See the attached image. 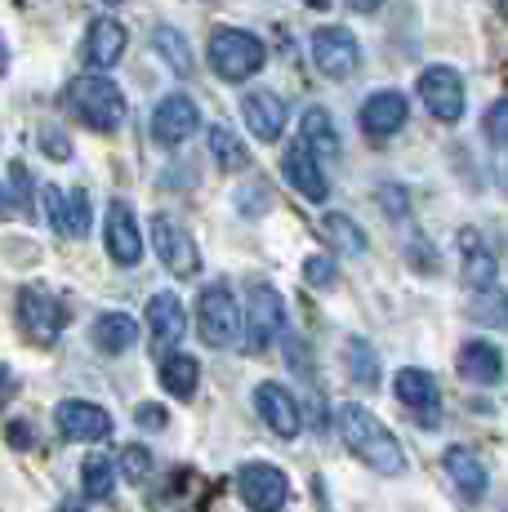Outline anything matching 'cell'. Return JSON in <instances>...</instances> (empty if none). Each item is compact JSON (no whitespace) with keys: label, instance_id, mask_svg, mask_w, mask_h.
Segmentation results:
<instances>
[{"label":"cell","instance_id":"cell-7","mask_svg":"<svg viewBox=\"0 0 508 512\" xmlns=\"http://www.w3.org/2000/svg\"><path fill=\"white\" fill-rule=\"evenodd\" d=\"M152 245H156L161 263L174 272V277H197V268H201V250H197V241H192V236L183 232L174 219L156 214V219H152Z\"/></svg>","mask_w":508,"mask_h":512},{"label":"cell","instance_id":"cell-10","mask_svg":"<svg viewBox=\"0 0 508 512\" xmlns=\"http://www.w3.org/2000/svg\"><path fill=\"white\" fill-rule=\"evenodd\" d=\"M54 423L67 441H107L112 437V415L94 401H58Z\"/></svg>","mask_w":508,"mask_h":512},{"label":"cell","instance_id":"cell-23","mask_svg":"<svg viewBox=\"0 0 508 512\" xmlns=\"http://www.w3.org/2000/svg\"><path fill=\"white\" fill-rule=\"evenodd\" d=\"M459 374H464L468 383H500V374H504L500 348L482 343V339L464 343V348H459Z\"/></svg>","mask_w":508,"mask_h":512},{"label":"cell","instance_id":"cell-9","mask_svg":"<svg viewBox=\"0 0 508 512\" xmlns=\"http://www.w3.org/2000/svg\"><path fill=\"white\" fill-rule=\"evenodd\" d=\"M397 401H402L406 410H415L419 428H437V423H442V388H437V379L428 370L406 366L397 374Z\"/></svg>","mask_w":508,"mask_h":512},{"label":"cell","instance_id":"cell-11","mask_svg":"<svg viewBox=\"0 0 508 512\" xmlns=\"http://www.w3.org/2000/svg\"><path fill=\"white\" fill-rule=\"evenodd\" d=\"M419 98L428 103V112L437 121H459L464 116V81H459V72H451V67H428L419 76Z\"/></svg>","mask_w":508,"mask_h":512},{"label":"cell","instance_id":"cell-32","mask_svg":"<svg viewBox=\"0 0 508 512\" xmlns=\"http://www.w3.org/2000/svg\"><path fill=\"white\" fill-rule=\"evenodd\" d=\"M473 321H486V326H504L508 321V294L500 290V285H486V290H477L473 299Z\"/></svg>","mask_w":508,"mask_h":512},{"label":"cell","instance_id":"cell-26","mask_svg":"<svg viewBox=\"0 0 508 512\" xmlns=\"http://www.w3.org/2000/svg\"><path fill=\"white\" fill-rule=\"evenodd\" d=\"M134 339H139V326H134V317H125V312H103V317L94 321V348L107 352V357L130 352Z\"/></svg>","mask_w":508,"mask_h":512},{"label":"cell","instance_id":"cell-16","mask_svg":"<svg viewBox=\"0 0 508 512\" xmlns=\"http://www.w3.org/2000/svg\"><path fill=\"white\" fill-rule=\"evenodd\" d=\"M41 201H45V214H50L54 232H63V236L90 232V196L85 192H58V187H45Z\"/></svg>","mask_w":508,"mask_h":512},{"label":"cell","instance_id":"cell-43","mask_svg":"<svg viewBox=\"0 0 508 512\" xmlns=\"http://www.w3.org/2000/svg\"><path fill=\"white\" fill-rule=\"evenodd\" d=\"M5 67H9V45H5V36H0V76H5Z\"/></svg>","mask_w":508,"mask_h":512},{"label":"cell","instance_id":"cell-25","mask_svg":"<svg viewBox=\"0 0 508 512\" xmlns=\"http://www.w3.org/2000/svg\"><path fill=\"white\" fill-rule=\"evenodd\" d=\"M459 254H464V281L473 285V290H486V285H495V254L482 245V236L473 228L459 232Z\"/></svg>","mask_w":508,"mask_h":512},{"label":"cell","instance_id":"cell-21","mask_svg":"<svg viewBox=\"0 0 508 512\" xmlns=\"http://www.w3.org/2000/svg\"><path fill=\"white\" fill-rule=\"evenodd\" d=\"M442 464H446V472H451V481L459 486V495L464 499H482L486 495V464L468 446H451L442 455Z\"/></svg>","mask_w":508,"mask_h":512},{"label":"cell","instance_id":"cell-18","mask_svg":"<svg viewBox=\"0 0 508 512\" xmlns=\"http://www.w3.org/2000/svg\"><path fill=\"white\" fill-rule=\"evenodd\" d=\"M406 112H410L406 98L384 90V94H375L366 107H361V130H366L370 139H393V134L406 125Z\"/></svg>","mask_w":508,"mask_h":512},{"label":"cell","instance_id":"cell-4","mask_svg":"<svg viewBox=\"0 0 508 512\" xmlns=\"http://www.w3.org/2000/svg\"><path fill=\"white\" fill-rule=\"evenodd\" d=\"M197 326H201V339L210 348H228L241 330V312H237V299H232L228 285H210L201 290L197 299Z\"/></svg>","mask_w":508,"mask_h":512},{"label":"cell","instance_id":"cell-24","mask_svg":"<svg viewBox=\"0 0 508 512\" xmlns=\"http://www.w3.org/2000/svg\"><path fill=\"white\" fill-rule=\"evenodd\" d=\"M299 147H304L308 156L335 161V156H339V134H335V125H330V112H321V107H308L304 125H299Z\"/></svg>","mask_w":508,"mask_h":512},{"label":"cell","instance_id":"cell-8","mask_svg":"<svg viewBox=\"0 0 508 512\" xmlns=\"http://www.w3.org/2000/svg\"><path fill=\"white\" fill-rule=\"evenodd\" d=\"M281 321H286V303L272 285H250V303H246V348L250 352H263L272 339L281 334Z\"/></svg>","mask_w":508,"mask_h":512},{"label":"cell","instance_id":"cell-44","mask_svg":"<svg viewBox=\"0 0 508 512\" xmlns=\"http://www.w3.org/2000/svg\"><path fill=\"white\" fill-rule=\"evenodd\" d=\"M54 512H81V508H76V504H63V508H54Z\"/></svg>","mask_w":508,"mask_h":512},{"label":"cell","instance_id":"cell-14","mask_svg":"<svg viewBox=\"0 0 508 512\" xmlns=\"http://www.w3.org/2000/svg\"><path fill=\"white\" fill-rule=\"evenodd\" d=\"M107 254H112L121 268H134L143 259V236L139 223H134V210L125 201L107 205Z\"/></svg>","mask_w":508,"mask_h":512},{"label":"cell","instance_id":"cell-12","mask_svg":"<svg viewBox=\"0 0 508 512\" xmlns=\"http://www.w3.org/2000/svg\"><path fill=\"white\" fill-rule=\"evenodd\" d=\"M312 58H317V67H321L326 76H335V81L353 76L357 63H361L357 41L344 32V27H321V32L312 36Z\"/></svg>","mask_w":508,"mask_h":512},{"label":"cell","instance_id":"cell-3","mask_svg":"<svg viewBox=\"0 0 508 512\" xmlns=\"http://www.w3.org/2000/svg\"><path fill=\"white\" fill-rule=\"evenodd\" d=\"M268 49L263 41H254L250 32H214L210 36V67L223 81H246L263 67Z\"/></svg>","mask_w":508,"mask_h":512},{"label":"cell","instance_id":"cell-37","mask_svg":"<svg viewBox=\"0 0 508 512\" xmlns=\"http://www.w3.org/2000/svg\"><path fill=\"white\" fill-rule=\"evenodd\" d=\"M134 419H139V428H148V432H161L165 423H170L165 406H152V401H148V406H139V415H134Z\"/></svg>","mask_w":508,"mask_h":512},{"label":"cell","instance_id":"cell-13","mask_svg":"<svg viewBox=\"0 0 508 512\" xmlns=\"http://www.w3.org/2000/svg\"><path fill=\"white\" fill-rule=\"evenodd\" d=\"M197 125H201V112H197V103H192L188 94H170V98H161L156 103V112H152V134L161 143H183V139H192L197 134Z\"/></svg>","mask_w":508,"mask_h":512},{"label":"cell","instance_id":"cell-39","mask_svg":"<svg viewBox=\"0 0 508 512\" xmlns=\"http://www.w3.org/2000/svg\"><path fill=\"white\" fill-rule=\"evenodd\" d=\"M41 143H45V152L58 156V161H67V156H72V147H67L63 134H41Z\"/></svg>","mask_w":508,"mask_h":512},{"label":"cell","instance_id":"cell-1","mask_svg":"<svg viewBox=\"0 0 508 512\" xmlns=\"http://www.w3.org/2000/svg\"><path fill=\"white\" fill-rule=\"evenodd\" d=\"M335 423H339V437H344V446L353 450L357 459H366L370 468L388 472V477H397V472H406V455H402V441L393 437V432L384 428L375 415H370L366 406H339L335 410Z\"/></svg>","mask_w":508,"mask_h":512},{"label":"cell","instance_id":"cell-15","mask_svg":"<svg viewBox=\"0 0 508 512\" xmlns=\"http://www.w3.org/2000/svg\"><path fill=\"white\" fill-rule=\"evenodd\" d=\"M254 410H259V419L268 423L277 437H299V428H304L295 397H290L281 383H259V388H254Z\"/></svg>","mask_w":508,"mask_h":512},{"label":"cell","instance_id":"cell-31","mask_svg":"<svg viewBox=\"0 0 508 512\" xmlns=\"http://www.w3.org/2000/svg\"><path fill=\"white\" fill-rule=\"evenodd\" d=\"M348 370L361 388H375L379 383V352L366 339H348Z\"/></svg>","mask_w":508,"mask_h":512},{"label":"cell","instance_id":"cell-38","mask_svg":"<svg viewBox=\"0 0 508 512\" xmlns=\"http://www.w3.org/2000/svg\"><path fill=\"white\" fill-rule=\"evenodd\" d=\"M5 441H9V446H14V450H27V446H32V441H36V432L27 428V419H14V423H9V428H5Z\"/></svg>","mask_w":508,"mask_h":512},{"label":"cell","instance_id":"cell-33","mask_svg":"<svg viewBox=\"0 0 508 512\" xmlns=\"http://www.w3.org/2000/svg\"><path fill=\"white\" fill-rule=\"evenodd\" d=\"M112 481H116V468L112 459H85L81 464V486L90 499H107L112 495Z\"/></svg>","mask_w":508,"mask_h":512},{"label":"cell","instance_id":"cell-20","mask_svg":"<svg viewBox=\"0 0 508 512\" xmlns=\"http://www.w3.org/2000/svg\"><path fill=\"white\" fill-rule=\"evenodd\" d=\"M125 54V27L116 23V18H94L90 36H85V58H90V67H116Z\"/></svg>","mask_w":508,"mask_h":512},{"label":"cell","instance_id":"cell-27","mask_svg":"<svg viewBox=\"0 0 508 512\" xmlns=\"http://www.w3.org/2000/svg\"><path fill=\"white\" fill-rule=\"evenodd\" d=\"M197 383H201L197 357H188V352H174V357H165V361H161V388L170 392V397L188 401L192 392H197Z\"/></svg>","mask_w":508,"mask_h":512},{"label":"cell","instance_id":"cell-42","mask_svg":"<svg viewBox=\"0 0 508 512\" xmlns=\"http://www.w3.org/2000/svg\"><path fill=\"white\" fill-rule=\"evenodd\" d=\"M384 0H353V9H361V14H370V9H379Z\"/></svg>","mask_w":508,"mask_h":512},{"label":"cell","instance_id":"cell-30","mask_svg":"<svg viewBox=\"0 0 508 512\" xmlns=\"http://www.w3.org/2000/svg\"><path fill=\"white\" fill-rule=\"evenodd\" d=\"M321 236H326L330 245H339V250H348V254L366 250V232H361L353 219H344V214H326V223H321Z\"/></svg>","mask_w":508,"mask_h":512},{"label":"cell","instance_id":"cell-6","mask_svg":"<svg viewBox=\"0 0 508 512\" xmlns=\"http://www.w3.org/2000/svg\"><path fill=\"white\" fill-rule=\"evenodd\" d=\"M237 490H241V499H246V508H254V512H281L290 499L286 472L272 464H246L237 472Z\"/></svg>","mask_w":508,"mask_h":512},{"label":"cell","instance_id":"cell-34","mask_svg":"<svg viewBox=\"0 0 508 512\" xmlns=\"http://www.w3.org/2000/svg\"><path fill=\"white\" fill-rule=\"evenodd\" d=\"M152 472V455L143 446H125L121 450V477L125 481H143Z\"/></svg>","mask_w":508,"mask_h":512},{"label":"cell","instance_id":"cell-22","mask_svg":"<svg viewBox=\"0 0 508 512\" xmlns=\"http://www.w3.org/2000/svg\"><path fill=\"white\" fill-rule=\"evenodd\" d=\"M281 170H286V179L295 183V192L299 196H308V201H326V174H321V165H317V156H308L304 147H290L286 152V161H281Z\"/></svg>","mask_w":508,"mask_h":512},{"label":"cell","instance_id":"cell-36","mask_svg":"<svg viewBox=\"0 0 508 512\" xmlns=\"http://www.w3.org/2000/svg\"><path fill=\"white\" fill-rule=\"evenodd\" d=\"M486 139H491V143H508V98L486 112Z\"/></svg>","mask_w":508,"mask_h":512},{"label":"cell","instance_id":"cell-17","mask_svg":"<svg viewBox=\"0 0 508 512\" xmlns=\"http://www.w3.org/2000/svg\"><path fill=\"white\" fill-rule=\"evenodd\" d=\"M183 330H188V317H183V303L174 299V294H152L148 303V334H152V348L170 352L174 343L183 339Z\"/></svg>","mask_w":508,"mask_h":512},{"label":"cell","instance_id":"cell-41","mask_svg":"<svg viewBox=\"0 0 508 512\" xmlns=\"http://www.w3.org/2000/svg\"><path fill=\"white\" fill-rule=\"evenodd\" d=\"M384 196H388V210H393V214H402V210H406V201H402V192H397V187H388Z\"/></svg>","mask_w":508,"mask_h":512},{"label":"cell","instance_id":"cell-28","mask_svg":"<svg viewBox=\"0 0 508 512\" xmlns=\"http://www.w3.org/2000/svg\"><path fill=\"white\" fill-rule=\"evenodd\" d=\"M210 152H214V161H219L223 170H246V165H250L246 143H241L228 125H214V130H210Z\"/></svg>","mask_w":508,"mask_h":512},{"label":"cell","instance_id":"cell-45","mask_svg":"<svg viewBox=\"0 0 508 512\" xmlns=\"http://www.w3.org/2000/svg\"><path fill=\"white\" fill-rule=\"evenodd\" d=\"M500 9H504V18H508V0H500Z\"/></svg>","mask_w":508,"mask_h":512},{"label":"cell","instance_id":"cell-40","mask_svg":"<svg viewBox=\"0 0 508 512\" xmlns=\"http://www.w3.org/2000/svg\"><path fill=\"white\" fill-rule=\"evenodd\" d=\"M14 397V374H9V366H0V406Z\"/></svg>","mask_w":508,"mask_h":512},{"label":"cell","instance_id":"cell-35","mask_svg":"<svg viewBox=\"0 0 508 512\" xmlns=\"http://www.w3.org/2000/svg\"><path fill=\"white\" fill-rule=\"evenodd\" d=\"M304 281H308V285H317V290L335 285V263L321 259V254H317V259H308V263H304Z\"/></svg>","mask_w":508,"mask_h":512},{"label":"cell","instance_id":"cell-46","mask_svg":"<svg viewBox=\"0 0 508 512\" xmlns=\"http://www.w3.org/2000/svg\"><path fill=\"white\" fill-rule=\"evenodd\" d=\"M107 5H121V0H107Z\"/></svg>","mask_w":508,"mask_h":512},{"label":"cell","instance_id":"cell-2","mask_svg":"<svg viewBox=\"0 0 508 512\" xmlns=\"http://www.w3.org/2000/svg\"><path fill=\"white\" fill-rule=\"evenodd\" d=\"M67 107H72L90 130H103V134L125 121V98L107 76H76V81L67 85Z\"/></svg>","mask_w":508,"mask_h":512},{"label":"cell","instance_id":"cell-47","mask_svg":"<svg viewBox=\"0 0 508 512\" xmlns=\"http://www.w3.org/2000/svg\"><path fill=\"white\" fill-rule=\"evenodd\" d=\"M504 512H508V508H504Z\"/></svg>","mask_w":508,"mask_h":512},{"label":"cell","instance_id":"cell-29","mask_svg":"<svg viewBox=\"0 0 508 512\" xmlns=\"http://www.w3.org/2000/svg\"><path fill=\"white\" fill-rule=\"evenodd\" d=\"M152 45L161 49V58H165V63H170L179 76H192V67H197V63H192V49H188V41H183L179 32H174V27H156V32H152Z\"/></svg>","mask_w":508,"mask_h":512},{"label":"cell","instance_id":"cell-5","mask_svg":"<svg viewBox=\"0 0 508 512\" xmlns=\"http://www.w3.org/2000/svg\"><path fill=\"white\" fill-rule=\"evenodd\" d=\"M63 321H67V312L50 290H41V285H23L18 290V326H23V334L32 343H54Z\"/></svg>","mask_w":508,"mask_h":512},{"label":"cell","instance_id":"cell-19","mask_svg":"<svg viewBox=\"0 0 508 512\" xmlns=\"http://www.w3.org/2000/svg\"><path fill=\"white\" fill-rule=\"evenodd\" d=\"M246 125H250L254 139L277 143L281 130H286V103H281L277 94H268V90L246 94Z\"/></svg>","mask_w":508,"mask_h":512}]
</instances>
